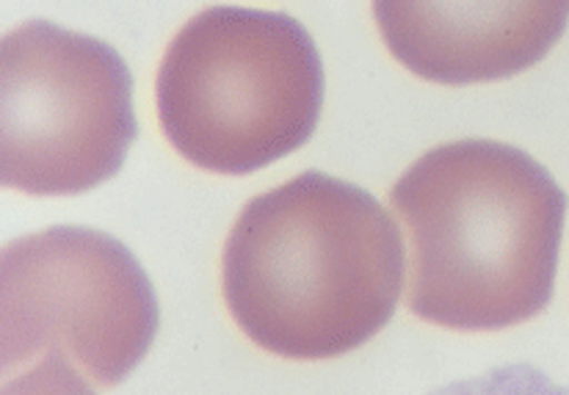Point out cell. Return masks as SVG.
I'll return each instance as SVG.
<instances>
[{"mask_svg":"<svg viewBox=\"0 0 569 395\" xmlns=\"http://www.w3.org/2000/svg\"><path fill=\"white\" fill-rule=\"evenodd\" d=\"M407 251L366 188L307 169L243 205L221 251V294L238 329L282 359L357 352L396 316Z\"/></svg>","mask_w":569,"mask_h":395,"instance_id":"cell-1","label":"cell"},{"mask_svg":"<svg viewBox=\"0 0 569 395\" xmlns=\"http://www.w3.org/2000/svg\"><path fill=\"white\" fill-rule=\"evenodd\" d=\"M409 240V310L457 332H498L550 305L567 194L531 152L459 139L423 152L390 191Z\"/></svg>","mask_w":569,"mask_h":395,"instance_id":"cell-2","label":"cell"},{"mask_svg":"<svg viewBox=\"0 0 569 395\" xmlns=\"http://www.w3.org/2000/svg\"><path fill=\"white\" fill-rule=\"evenodd\" d=\"M323 91L321 50L296 17L210 6L169 42L158 122L199 169L252 175L312 139Z\"/></svg>","mask_w":569,"mask_h":395,"instance_id":"cell-3","label":"cell"},{"mask_svg":"<svg viewBox=\"0 0 569 395\" xmlns=\"http://www.w3.org/2000/svg\"><path fill=\"white\" fill-rule=\"evenodd\" d=\"M139 136L133 76L113 45L26 20L0 42V180L31 197L92 191Z\"/></svg>","mask_w":569,"mask_h":395,"instance_id":"cell-4","label":"cell"},{"mask_svg":"<svg viewBox=\"0 0 569 395\" xmlns=\"http://www.w3.org/2000/svg\"><path fill=\"white\" fill-rule=\"evenodd\" d=\"M161 329L150 274L119 238L61 225L3 246L0 257V363L61 354L89 385H122Z\"/></svg>","mask_w":569,"mask_h":395,"instance_id":"cell-5","label":"cell"},{"mask_svg":"<svg viewBox=\"0 0 569 395\" xmlns=\"http://www.w3.org/2000/svg\"><path fill=\"white\" fill-rule=\"evenodd\" d=\"M387 50L442 86L503 80L531 70L567 31L569 3H373Z\"/></svg>","mask_w":569,"mask_h":395,"instance_id":"cell-6","label":"cell"},{"mask_svg":"<svg viewBox=\"0 0 569 395\" xmlns=\"http://www.w3.org/2000/svg\"><path fill=\"white\" fill-rule=\"evenodd\" d=\"M426 395H569V385L556 382L537 365L509 363L465 376Z\"/></svg>","mask_w":569,"mask_h":395,"instance_id":"cell-7","label":"cell"},{"mask_svg":"<svg viewBox=\"0 0 569 395\" xmlns=\"http://www.w3.org/2000/svg\"><path fill=\"white\" fill-rule=\"evenodd\" d=\"M0 395H97L61 354H48L33 368L3 382Z\"/></svg>","mask_w":569,"mask_h":395,"instance_id":"cell-8","label":"cell"}]
</instances>
